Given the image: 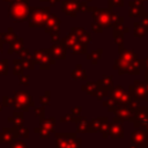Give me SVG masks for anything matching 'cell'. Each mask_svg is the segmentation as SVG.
Listing matches in <instances>:
<instances>
[{
  "instance_id": "6da1fadb",
  "label": "cell",
  "mask_w": 148,
  "mask_h": 148,
  "mask_svg": "<svg viewBox=\"0 0 148 148\" xmlns=\"http://www.w3.org/2000/svg\"><path fill=\"white\" fill-rule=\"evenodd\" d=\"M32 104H34L32 98L27 91H16L15 92V97L13 98V105H14L15 110L28 111Z\"/></svg>"
},
{
  "instance_id": "7a4b0ae2",
  "label": "cell",
  "mask_w": 148,
  "mask_h": 148,
  "mask_svg": "<svg viewBox=\"0 0 148 148\" xmlns=\"http://www.w3.org/2000/svg\"><path fill=\"white\" fill-rule=\"evenodd\" d=\"M16 136H18L17 126L16 128H3L0 133V142L1 143H8L12 142Z\"/></svg>"
},
{
  "instance_id": "3957f363",
  "label": "cell",
  "mask_w": 148,
  "mask_h": 148,
  "mask_svg": "<svg viewBox=\"0 0 148 148\" xmlns=\"http://www.w3.org/2000/svg\"><path fill=\"white\" fill-rule=\"evenodd\" d=\"M56 148H68L69 140L75 136L73 133H57L56 134Z\"/></svg>"
},
{
  "instance_id": "277c9868",
  "label": "cell",
  "mask_w": 148,
  "mask_h": 148,
  "mask_svg": "<svg viewBox=\"0 0 148 148\" xmlns=\"http://www.w3.org/2000/svg\"><path fill=\"white\" fill-rule=\"evenodd\" d=\"M8 121L15 124V126H17V127L22 126L23 125V113H22V111H15L13 117L8 118Z\"/></svg>"
},
{
  "instance_id": "5b68a950",
  "label": "cell",
  "mask_w": 148,
  "mask_h": 148,
  "mask_svg": "<svg viewBox=\"0 0 148 148\" xmlns=\"http://www.w3.org/2000/svg\"><path fill=\"white\" fill-rule=\"evenodd\" d=\"M40 126H43L46 130H49L50 132H52L53 131V127H54V119L53 118H50V119H46V120L42 119L40 120Z\"/></svg>"
},
{
  "instance_id": "8992f818",
  "label": "cell",
  "mask_w": 148,
  "mask_h": 148,
  "mask_svg": "<svg viewBox=\"0 0 148 148\" xmlns=\"http://www.w3.org/2000/svg\"><path fill=\"white\" fill-rule=\"evenodd\" d=\"M9 148H29L24 141L22 139H14L12 142H10V147Z\"/></svg>"
},
{
  "instance_id": "52a82bcc",
  "label": "cell",
  "mask_w": 148,
  "mask_h": 148,
  "mask_svg": "<svg viewBox=\"0 0 148 148\" xmlns=\"http://www.w3.org/2000/svg\"><path fill=\"white\" fill-rule=\"evenodd\" d=\"M68 148H81V140H80L79 138L73 136V138L69 140Z\"/></svg>"
},
{
  "instance_id": "ba28073f",
  "label": "cell",
  "mask_w": 148,
  "mask_h": 148,
  "mask_svg": "<svg viewBox=\"0 0 148 148\" xmlns=\"http://www.w3.org/2000/svg\"><path fill=\"white\" fill-rule=\"evenodd\" d=\"M87 131V121L86 119H81L77 126V132H86Z\"/></svg>"
},
{
  "instance_id": "9c48e42d",
  "label": "cell",
  "mask_w": 148,
  "mask_h": 148,
  "mask_svg": "<svg viewBox=\"0 0 148 148\" xmlns=\"http://www.w3.org/2000/svg\"><path fill=\"white\" fill-rule=\"evenodd\" d=\"M17 132H18V135H20V136H22V138H27V136L29 135L28 130H25V128H24V127H22V126L17 127Z\"/></svg>"
},
{
  "instance_id": "30bf717a",
  "label": "cell",
  "mask_w": 148,
  "mask_h": 148,
  "mask_svg": "<svg viewBox=\"0 0 148 148\" xmlns=\"http://www.w3.org/2000/svg\"><path fill=\"white\" fill-rule=\"evenodd\" d=\"M87 87H89V89L86 88L84 90H86L88 94H95V84H91V82H88Z\"/></svg>"
},
{
  "instance_id": "8fae6325",
  "label": "cell",
  "mask_w": 148,
  "mask_h": 148,
  "mask_svg": "<svg viewBox=\"0 0 148 148\" xmlns=\"http://www.w3.org/2000/svg\"><path fill=\"white\" fill-rule=\"evenodd\" d=\"M35 113L36 114H38L39 117H40V119L43 118V114H44V108H35Z\"/></svg>"
},
{
  "instance_id": "7c38bea8",
  "label": "cell",
  "mask_w": 148,
  "mask_h": 148,
  "mask_svg": "<svg viewBox=\"0 0 148 148\" xmlns=\"http://www.w3.org/2000/svg\"><path fill=\"white\" fill-rule=\"evenodd\" d=\"M40 102H42L44 105H45V104H46V105L49 104V92H47V94H45L44 96H42V97H40Z\"/></svg>"
},
{
  "instance_id": "4fadbf2b",
  "label": "cell",
  "mask_w": 148,
  "mask_h": 148,
  "mask_svg": "<svg viewBox=\"0 0 148 148\" xmlns=\"http://www.w3.org/2000/svg\"><path fill=\"white\" fill-rule=\"evenodd\" d=\"M28 82H29V76H22L21 77V83L22 84H28Z\"/></svg>"
},
{
  "instance_id": "5bb4252c",
  "label": "cell",
  "mask_w": 148,
  "mask_h": 148,
  "mask_svg": "<svg viewBox=\"0 0 148 148\" xmlns=\"http://www.w3.org/2000/svg\"><path fill=\"white\" fill-rule=\"evenodd\" d=\"M79 110H81V108H79V106H77V108H73V109H72V111H73V113H75V116H77V114L80 113V111H79Z\"/></svg>"
},
{
  "instance_id": "9a60e30c",
  "label": "cell",
  "mask_w": 148,
  "mask_h": 148,
  "mask_svg": "<svg viewBox=\"0 0 148 148\" xmlns=\"http://www.w3.org/2000/svg\"><path fill=\"white\" fill-rule=\"evenodd\" d=\"M3 99L8 101V97H7V96H3ZM9 99H10V98H9ZM9 104H13V103H12V102H9V103H8V102H3V105H9Z\"/></svg>"
},
{
  "instance_id": "2e32d148",
  "label": "cell",
  "mask_w": 148,
  "mask_h": 148,
  "mask_svg": "<svg viewBox=\"0 0 148 148\" xmlns=\"http://www.w3.org/2000/svg\"><path fill=\"white\" fill-rule=\"evenodd\" d=\"M1 109H2V105H1V104H0V111H1Z\"/></svg>"
}]
</instances>
